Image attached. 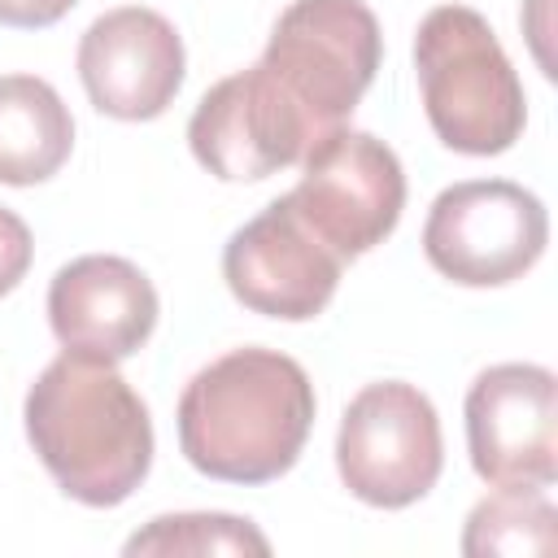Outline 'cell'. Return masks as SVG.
I'll return each instance as SVG.
<instances>
[{
	"label": "cell",
	"instance_id": "cell-1",
	"mask_svg": "<svg viewBox=\"0 0 558 558\" xmlns=\"http://www.w3.org/2000/svg\"><path fill=\"white\" fill-rule=\"evenodd\" d=\"M314 410V384L296 357L244 344L187 379L179 397V449L209 480L270 484L296 466Z\"/></svg>",
	"mask_w": 558,
	"mask_h": 558
},
{
	"label": "cell",
	"instance_id": "cell-7",
	"mask_svg": "<svg viewBox=\"0 0 558 558\" xmlns=\"http://www.w3.org/2000/svg\"><path fill=\"white\" fill-rule=\"evenodd\" d=\"M549 244V214L536 192L510 179H462L445 187L423 222L427 262L462 288L523 279Z\"/></svg>",
	"mask_w": 558,
	"mask_h": 558
},
{
	"label": "cell",
	"instance_id": "cell-4",
	"mask_svg": "<svg viewBox=\"0 0 558 558\" xmlns=\"http://www.w3.org/2000/svg\"><path fill=\"white\" fill-rule=\"evenodd\" d=\"M384 57L366 0H292L262 52V70L292 96L314 135L344 126Z\"/></svg>",
	"mask_w": 558,
	"mask_h": 558
},
{
	"label": "cell",
	"instance_id": "cell-12",
	"mask_svg": "<svg viewBox=\"0 0 558 558\" xmlns=\"http://www.w3.org/2000/svg\"><path fill=\"white\" fill-rule=\"evenodd\" d=\"M161 301L153 279L113 253H87L65 262L48 283V323L65 353L96 362L135 357L153 327Z\"/></svg>",
	"mask_w": 558,
	"mask_h": 558
},
{
	"label": "cell",
	"instance_id": "cell-17",
	"mask_svg": "<svg viewBox=\"0 0 558 558\" xmlns=\"http://www.w3.org/2000/svg\"><path fill=\"white\" fill-rule=\"evenodd\" d=\"M78 0H0V26L13 31H39L61 22Z\"/></svg>",
	"mask_w": 558,
	"mask_h": 558
},
{
	"label": "cell",
	"instance_id": "cell-14",
	"mask_svg": "<svg viewBox=\"0 0 558 558\" xmlns=\"http://www.w3.org/2000/svg\"><path fill=\"white\" fill-rule=\"evenodd\" d=\"M554 497L549 488H497L493 497L475 501L462 532V554L493 558V554H549L554 549Z\"/></svg>",
	"mask_w": 558,
	"mask_h": 558
},
{
	"label": "cell",
	"instance_id": "cell-16",
	"mask_svg": "<svg viewBox=\"0 0 558 558\" xmlns=\"http://www.w3.org/2000/svg\"><path fill=\"white\" fill-rule=\"evenodd\" d=\"M31 257H35V240H31V227L0 205V296L13 292L26 270H31Z\"/></svg>",
	"mask_w": 558,
	"mask_h": 558
},
{
	"label": "cell",
	"instance_id": "cell-13",
	"mask_svg": "<svg viewBox=\"0 0 558 558\" xmlns=\"http://www.w3.org/2000/svg\"><path fill=\"white\" fill-rule=\"evenodd\" d=\"M74 148V118L61 92L35 74H0V183L52 179Z\"/></svg>",
	"mask_w": 558,
	"mask_h": 558
},
{
	"label": "cell",
	"instance_id": "cell-10",
	"mask_svg": "<svg viewBox=\"0 0 558 558\" xmlns=\"http://www.w3.org/2000/svg\"><path fill=\"white\" fill-rule=\"evenodd\" d=\"M340 257L296 218L288 196L231 231L222 248V279L231 296L279 323H310L340 288Z\"/></svg>",
	"mask_w": 558,
	"mask_h": 558
},
{
	"label": "cell",
	"instance_id": "cell-8",
	"mask_svg": "<svg viewBox=\"0 0 558 558\" xmlns=\"http://www.w3.org/2000/svg\"><path fill=\"white\" fill-rule=\"evenodd\" d=\"M466 453L493 488H549L558 475V379L536 362H497L462 401Z\"/></svg>",
	"mask_w": 558,
	"mask_h": 558
},
{
	"label": "cell",
	"instance_id": "cell-9",
	"mask_svg": "<svg viewBox=\"0 0 558 558\" xmlns=\"http://www.w3.org/2000/svg\"><path fill=\"white\" fill-rule=\"evenodd\" d=\"M314 140L305 113L262 65L218 78L187 122L192 157L222 183H257L296 166Z\"/></svg>",
	"mask_w": 558,
	"mask_h": 558
},
{
	"label": "cell",
	"instance_id": "cell-11",
	"mask_svg": "<svg viewBox=\"0 0 558 558\" xmlns=\"http://www.w3.org/2000/svg\"><path fill=\"white\" fill-rule=\"evenodd\" d=\"M183 39L170 17L144 4L100 13L78 39V78L87 100L118 122L161 118L183 87Z\"/></svg>",
	"mask_w": 558,
	"mask_h": 558
},
{
	"label": "cell",
	"instance_id": "cell-3",
	"mask_svg": "<svg viewBox=\"0 0 558 558\" xmlns=\"http://www.w3.org/2000/svg\"><path fill=\"white\" fill-rule=\"evenodd\" d=\"M414 74L423 113L445 148L497 157L523 135V83L484 13L436 4L414 31Z\"/></svg>",
	"mask_w": 558,
	"mask_h": 558
},
{
	"label": "cell",
	"instance_id": "cell-6",
	"mask_svg": "<svg viewBox=\"0 0 558 558\" xmlns=\"http://www.w3.org/2000/svg\"><path fill=\"white\" fill-rule=\"evenodd\" d=\"M288 205L340 262H353L392 235L405 209V170L371 131L331 126L305 148Z\"/></svg>",
	"mask_w": 558,
	"mask_h": 558
},
{
	"label": "cell",
	"instance_id": "cell-2",
	"mask_svg": "<svg viewBox=\"0 0 558 558\" xmlns=\"http://www.w3.org/2000/svg\"><path fill=\"white\" fill-rule=\"evenodd\" d=\"M26 440L65 497L92 510L122 506L153 466V418L113 362L61 353L22 405Z\"/></svg>",
	"mask_w": 558,
	"mask_h": 558
},
{
	"label": "cell",
	"instance_id": "cell-5",
	"mask_svg": "<svg viewBox=\"0 0 558 558\" xmlns=\"http://www.w3.org/2000/svg\"><path fill=\"white\" fill-rule=\"evenodd\" d=\"M445 466L436 405L405 379L366 384L340 414L336 471L375 510H405L427 497Z\"/></svg>",
	"mask_w": 558,
	"mask_h": 558
},
{
	"label": "cell",
	"instance_id": "cell-15",
	"mask_svg": "<svg viewBox=\"0 0 558 558\" xmlns=\"http://www.w3.org/2000/svg\"><path fill=\"white\" fill-rule=\"evenodd\" d=\"M122 554L126 558H140V554H270V541L257 532L253 519L192 510V514H157L148 527H140L122 545Z\"/></svg>",
	"mask_w": 558,
	"mask_h": 558
}]
</instances>
